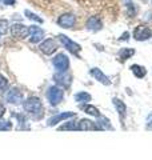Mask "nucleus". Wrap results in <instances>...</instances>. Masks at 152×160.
Listing matches in <instances>:
<instances>
[{"mask_svg":"<svg viewBox=\"0 0 152 160\" xmlns=\"http://www.w3.org/2000/svg\"><path fill=\"white\" fill-rule=\"evenodd\" d=\"M23 107L28 113L33 115L35 119H40L43 116V104L39 98H28L23 102Z\"/></svg>","mask_w":152,"mask_h":160,"instance_id":"obj_1","label":"nucleus"},{"mask_svg":"<svg viewBox=\"0 0 152 160\" xmlns=\"http://www.w3.org/2000/svg\"><path fill=\"white\" fill-rule=\"evenodd\" d=\"M63 96H64V92L59 86L48 87V89H47V99H48V103L52 107L58 106L60 102H63Z\"/></svg>","mask_w":152,"mask_h":160,"instance_id":"obj_2","label":"nucleus"},{"mask_svg":"<svg viewBox=\"0 0 152 160\" xmlns=\"http://www.w3.org/2000/svg\"><path fill=\"white\" fill-rule=\"evenodd\" d=\"M52 64L58 72H67V69L69 68V59L65 53H58L52 59Z\"/></svg>","mask_w":152,"mask_h":160,"instance_id":"obj_3","label":"nucleus"},{"mask_svg":"<svg viewBox=\"0 0 152 160\" xmlns=\"http://www.w3.org/2000/svg\"><path fill=\"white\" fill-rule=\"evenodd\" d=\"M9 31H11L12 38L20 39V40L25 39V38H27L28 35H29V28H28L27 26H24V24H20V23L12 24V26L9 27Z\"/></svg>","mask_w":152,"mask_h":160,"instance_id":"obj_4","label":"nucleus"},{"mask_svg":"<svg viewBox=\"0 0 152 160\" xmlns=\"http://www.w3.org/2000/svg\"><path fill=\"white\" fill-rule=\"evenodd\" d=\"M6 100L8 103H11V104H20L23 102V93H22V91H20L19 88H16V87H12L9 91H7V93H6Z\"/></svg>","mask_w":152,"mask_h":160,"instance_id":"obj_5","label":"nucleus"},{"mask_svg":"<svg viewBox=\"0 0 152 160\" xmlns=\"http://www.w3.org/2000/svg\"><path fill=\"white\" fill-rule=\"evenodd\" d=\"M152 36V31L145 26H138L134 31V39L138 42H144Z\"/></svg>","mask_w":152,"mask_h":160,"instance_id":"obj_6","label":"nucleus"},{"mask_svg":"<svg viewBox=\"0 0 152 160\" xmlns=\"http://www.w3.org/2000/svg\"><path fill=\"white\" fill-rule=\"evenodd\" d=\"M59 40L62 42V44L68 49V51L71 52V53H73V55H78V52L82 49V47L79 46L78 43H75V42H72L71 39H68L65 35H59Z\"/></svg>","mask_w":152,"mask_h":160,"instance_id":"obj_7","label":"nucleus"},{"mask_svg":"<svg viewBox=\"0 0 152 160\" xmlns=\"http://www.w3.org/2000/svg\"><path fill=\"white\" fill-rule=\"evenodd\" d=\"M71 118H75V112H62V113H58V115H53L52 118L48 119V123L47 126L48 127H53L56 124L64 122L67 119H71Z\"/></svg>","mask_w":152,"mask_h":160,"instance_id":"obj_8","label":"nucleus"},{"mask_svg":"<svg viewBox=\"0 0 152 160\" xmlns=\"http://www.w3.org/2000/svg\"><path fill=\"white\" fill-rule=\"evenodd\" d=\"M39 49L44 55H52L58 49V44H56V42H55L53 39H45L44 42L39 46Z\"/></svg>","mask_w":152,"mask_h":160,"instance_id":"obj_9","label":"nucleus"},{"mask_svg":"<svg viewBox=\"0 0 152 160\" xmlns=\"http://www.w3.org/2000/svg\"><path fill=\"white\" fill-rule=\"evenodd\" d=\"M29 42L36 44V43H40L42 40L44 39V31L40 27L38 26H29Z\"/></svg>","mask_w":152,"mask_h":160,"instance_id":"obj_10","label":"nucleus"},{"mask_svg":"<svg viewBox=\"0 0 152 160\" xmlns=\"http://www.w3.org/2000/svg\"><path fill=\"white\" fill-rule=\"evenodd\" d=\"M78 131H100L98 124L89 119H80L78 122Z\"/></svg>","mask_w":152,"mask_h":160,"instance_id":"obj_11","label":"nucleus"},{"mask_svg":"<svg viewBox=\"0 0 152 160\" xmlns=\"http://www.w3.org/2000/svg\"><path fill=\"white\" fill-rule=\"evenodd\" d=\"M76 23V19L72 13H64L58 19V24L63 28H72Z\"/></svg>","mask_w":152,"mask_h":160,"instance_id":"obj_12","label":"nucleus"},{"mask_svg":"<svg viewBox=\"0 0 152 160\" xmlns=\"http://www.w3.org/2000/svg\"><path fill=\"white\" fill-rule=\"evenodd\" d=\"M53 80L58 83V86L68 88L71 86V76L67 72H59L53 75Z\"/></svg>","mask_w":152,"mask_h":160,"instance_id":"obj_13","label":"nucleus"},{"mask_svg":"<svg viewBox=\"0 0 152 160\" xmlns=\"http://www.w3.org/2000/svg\"><path fill=\"white\" fill-rule=\"evenodd\" d=\"M112 104L115 106L116 111H118V113H119L120 122H121V124H123L124 119H125V115H127V107H125V104L121 102L119 98H112Z\"/></svg>","mask_w":152,"mask_h":160,"instance_id":"obj_14","label":"nucleus"},{"mask_svg":"<svg viewBox=\"0 0 152 160\" xmlns=\"http://www.w3.org/2000/svg\"><path fill=\"white\" fill-rule=\"evenodd\" d=\"M85 27H87V29H89V31L96 32L103 28V22H101V19L98 16H91L87 20V23H85Z\"/></svg>","mask_w":152,"mask_h":160,"instance_id":"obj_15","label":"nucleus"},{"mask_svg":"<svg viewBox=\"0 0 152 160\" xmlns=\"http://www.w3.org/2000/svg\"><path fill=\"white\" fill-rule=\"evenodd\" d=\"M89 75L91 76H94L96 80H98L99 83H101V84H104V86H109L111 84V82H109V79L105 76V75L101 72V69H99V68H91L89 69Z\"/></svg>","mask_w":152,"mask_h":160,"instance_id":"obj_16","label":"nucleus"},{"mask_svg":"<svg viewBox=\"0 0 152 160\" xmlns=\"http://www.w3.org/2000/svg\"><path fill=\"white\" fill-rule=\"evenodd\" d=\"M96 124H98V127H99V129H108V131H114V127H112V124H111V122H109V119H107L105 116H100L98 118V122H95Z\"/></svg>","mask_w":152,"mask_h":160,"instance_id":"obj_17","label":"nucleus"},{"mask_svg":"<svg viewBox=\"0 0 152 160\" xmlns=\"http://www.w3.org/2000/svg\"><path fill=\"white\" fill-rule=\"evenodd\" d=\"M131 71H132V73L135 75L136 78H139V79H143L147 75L145 67L139 66V64H132V66H131Z\"/></svg>","mask_w":152,"mask_h":160,"instance_id":"obj_18","label":"nucleus"},{"mask_svg":"<svg viewBox=\"0 0 152 160\" xmlns=\"http://www.w3.org/2000/svg\"><path fill=\"white\" fill-rule=\"evenodd\" d=\"M73 99H75V102H78L79 104H82V103H88V102H91V99H92V96L88 93V92H84V91H82V92H78L73 96Z\"/></svg>","mask_w":152,"mask_h":160,"instance_id":"obj_19","label":"nucleus"},{"mask_svg":"<svg viewBox=\"0 0 152 160\" xmlns=\"http://www.w3.org/2000/svg\"><path fill=\"white\" fill-rule=\"evenodd\" d=\"M135 55V49L134 48H121L119 51V58L121 62H125V60H128L131 56H134Z\"/></svg>","mask_w":152,"mask_h":160,"instance_id":"obj_20","label":"nucleus"},{"mask_svg":"<svg viewBox=\"0 0 152 160\" xmlns=\"http://www.w3.org/2000/svg\"><path fill=\"white\" fill-rule=\"evenodd\" d=\"M83 111L87 113V115H91V116H95V118H99L100 116V112H99V109L94 107V106H89V104H87V106H83L82 107Z\"/></svg>","mask_w":152,"mask_h":160,"instance_id":"obj_21","label":"nucleus"},{"mask_svg":"<svg viewBox=\"0 0 152 160\" xmlns=\"http://www.w3.org/2000/svg\"><path fill=\"white\" fill-rule=\"evenodd\" d=\"M58 129L60 131H78V122H75V120H71V122H67L65 124H63L62 127H59Z\"/></svg>","mask_w":152,"mask_h":160,"instance_id":"obj_22","label":"nucleus"},{"mask_svg":"<svg viewBox=\"0 0 152 160\" xmlns=\"http://www.w3.org/2000/svg\"><path fill=\"white\" fill-rule=\"evenodd\" d=\"M12 128V123L9 120H2L0 119V131H9Z\"/></svg>","mask_w":152,"mask_h":160,"instance_id":"obj_23","label":"nucleus"},{"mask_svg":"<svg viewBox=\"0 0 152 160\" xmlns=\"http://www.w3.org/2000/svg\"><path fill=\"white\" fill-rule=\"evenodd\" d=\"M24 13H25V16H27L28 19L33 20V22H38V23H40V24L43 23V19H42V18H39L38 15H35L33 12H31V11H27V9H25V11H24Z\"/></svg>","mask_w":152,"mask_h":160,"instance_id":"obj_24","label":"nucleus"},{"mask_svg":"<svg viewBox=\"0 0 152 160\" xmlns=\"http://www.w3.org/2000/svg\"><path fill=\"white\" fill-rule=\"evenodd\" d=\"M136 12H138V8L135 7V4L132 3H127V13H128L129 18H134Z\"/></svg>","mask_w":152,"mask_h":160,"instance_id":"obj_25","label":"nucleus"},{"mask_svg":"<svg viewBox=\"0 0 152 160\" xmlns=\"http://www.w3.org/2000/svg\"><path fill=\"white\" fill-rule=\"evenodd\" d=\"M7 88H8V80L0 73V92L7 91Z\"/></svg>","mask_w":152,"mask_h":160,"instance_id":"obj_26","label":"nucleus"},{"mask_svg":"<svg viewBox=\"0 0 152 160\" xmlns=\"http://www.w3.org/2000/svg\"><path fill=\"white\" fill-rule=\"evenodd\" d=\"M7 29H8V22L6 19H0V32L6 33Z\"/></svg>","mask_w":152,"mask_h":160,"instance_id":"obj_27","label":"nucleus"},{"mask_svg":"<svg viewBox=\"0 0 152 160\" xmlns=\"http://www.w3.org/2000/svg\"><path fill=\"white\" fill-rule=\"evenodd\" d=\"M145 128L152 131V112L147 116V120H145Z\"/></svg>","mask_w":152,"mask_h":160,"instance_id":"obj_28","label":"nucleus"},{"mask_svg":"<svg viewBox=\"0 0 152 160\" xmlns=\"http://www.w3.org/2000/svg\"><path fill=\"white\" fill-rule=\"evenodd\" d=\"M6 111H7V109H6V106H4V104H3L2 102H0V119H2V118L4 116V113H6Z\"/></svg>","mask_w":152,"mask_h":160,"instance_id":"obj_29","label":"nucleus"},{"mask_svg":"<svg viewBox=\"0 0 152 160\" xmlns=\"http://www.w3.org/2000/svg\"><path fill=\"white\" fill-rule=\"evenodd\" d=\"M128 39H129V32H124V33L119 38V40H124V42H125V40H128Z\"/></svg>","mask_w":152,"mask_h":160,"instance_id":"obj_30","label":"nucleus"},{"mask_svg":"<svg viewBox=\"0 0 152 160\" xmlns=\"http://www.w3.org/2000/svg\"><path fill=\"white\" fill-rule=\"evenodd\" d=\"M3 2L6 6H13V4L16 3V0H3Z\"/></svg>","mask_w":152,"mask_h":160,"instance_id":"obj_31","label":"nucleus"},{"mask_svg":"<svg viewBox=\"0 0 152 160\" xmlns=\"http://www.w3.org/2000/svg\"><path fill=\"white\" fill-rule=\"evenodd\" d=\"M2 35H3V33H2V32H0V36H2Z\"/></svg>","mask_w":152,"mask_h":160,"instance_id":"obj_32","label":"nucleus"}]
</instances>
